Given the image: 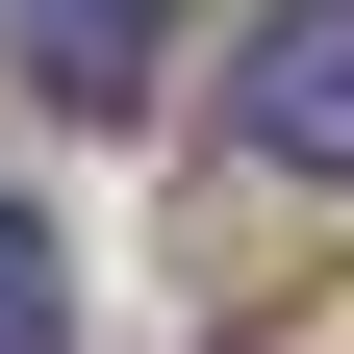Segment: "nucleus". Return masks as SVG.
I'll return each mask as SVG.
<instances>
[{
  "instance_id": "f257e3e1",
  "label": "nucleus",
  "mask_w": 354,
  "mask_h": 354,
  "mask_svg": "<svg viewBox=\"0 0 354 354\" xmlns=\"http://www.w3.org/2000/svg\"><path fill=\"white\" fill-rule=\"evenodd\" d=\"M228 152L304 177V203H354V0H253L228 26Z\"/></svg>"
},
{
  "instance_id": "f03ea898",
  "label": "nucleus",
  "mask_w": 354,
  "mask_h": 354,
  "mask_svg": "<svg viewBox=\"0 0 354 354\" xmlns=\"http://www.w3.org/2000/svg\"><path fill=\"white\" fill-rule=\"evenodd\" d=\"M0 26H26L51 102H152V51H177V0H0Z\"/></svg>"
},
{
  "instance_id": "7ed1b4c3",
  "label": "nucleus",
  "mask_w": 354,
  "mask_h": 354,
  "mask_svg": "<svg viewBox=\"0 0 354 354\" xmlns=\"http://www.w3.org/2000/svg\"><path fill=\"white\" fill-rule=\"evenodd\" d=\"M76 329V253H51V203H0V354H51Z\"/></svg>"
}]
</instances>
